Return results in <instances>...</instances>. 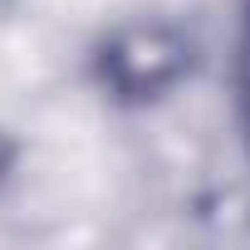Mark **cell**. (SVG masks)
I'll list each match as a JSON object with an SVG mask.
<instances>
[{
    "mask_svg": "<svg viewBox=\"0 0 250 250\" xmlns=\"http://www.w3.org/2000/svg\"><path fill=\"white\" fill-rule=\"evenodd\" d=\"M201 69V40L167 15H133L108 25L83 59L93 93L123 113H147L187 88Z\"/></svg>",
    "mask_w": 250,
    "mask_h": 250,
    "instance_id": "cell-1",
    "label": "cell"
},
{
    "mask_svg": "<svg viewBox=\"0 0 250 250\" xmlns=\"http://www.w3.org/2000/svg\"><path fill=\"white\" fill-rule=\"evenodd\" d=\"M230 83H235V133L250 157V64H230Z\"/></svg>",
    "mask_w": 250,
    "mask_h": 250,
    "instance_id": "cell-2",
    "label": "cell"
},
{
    "mask_svg": "<svg viewBox=\"0 0 250 250\" xmlns=\"http://www.w3.org/2000/svg\"><path fill=\"white\" fill-rule=\"evenodd\" d=\"M235 64H250V0L235 10Z\"/></svg>",
    "mask_w": 250,
    "mask_h": 250,
    "instance_id": "cell-3",
    "label": "cell"
},
{
    "mask_svg": "<svg viewBox=\"0 0 250 250\" xmlns=\"http://www.w3.org/2000/svg\"><path fill=\"white\" fill-rule=\"evenodd\" d=\"M15 162H20V143H15L5 128H0V182H5V177L15 172Z\"/></svg>",
    "mask_w": 250,
    "mask_h": 250,
    "instance_id": "cell-4",
    "label": "cell"
}]
</instances>
